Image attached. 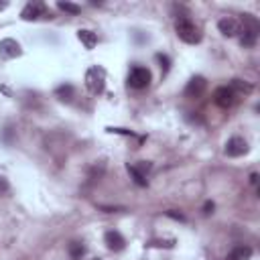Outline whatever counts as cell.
<instances>
[{"mask_svg": "<svg viewBox=\"0 0 260 260\" xmlns=\"http://www.w3.org/2000/svg\"><path fill=\"white\" fill-rule=\"evenodd\" d=\"M175 30H177V37L187 43V45H198L202 43V30L200 26L195 24L193 20H189L187 16H179L175 22Z\"/></svg>", "mask_w": 260, "mask_h": 260, "instance_id": "1", "label": "cell"}, {"mask_svg": "<svg viewBox=\"0 0 260 260\" xmlns=\"http://www.w3.org/2000/svg\"><path fill=\"white\" fill-rule=\"evenodd\" d=\"M242 30H240V45L242 47H254L258 32H260V22L252 14H242Z\"/></svg>", "mask_w": 260, "mask_h": 260, "instance_id": "2", "label": "cell"}, {"mask_svg": "<svg viewBox=\"0 0 260 260\" xmlns=\"http://www.w3.org/2000/svg\"><path fill=\"white\" fill-rule=\"evenodd\" d=\"M86 88L90 90L92 96L104 94V88H106V72H104V68L94 65V68L88 70V74H86Z\"/></svg>", "mask_w": 260, "mask_h": 260, "instance_id": "3", "label": "cell"}, {"mask_svg": "<svg viewBox=\"0 0 260 260\" xmlns=\"http://www.w3.org/2000/svg\"><path fill=\"white\" fill-rule=\"evenodd\" d=\"M150 84V72L146 68H140V65H134L128 74V86L132 90H144Z\"/></svg>", "mask_w": 260, "mask_h": 260, "instance_id": "4", "label": "cell"}, {"mask_svg": "<svg viewBox=\"0 0 260 260\" xmlns=\"http://www.w3.org/2000/svg\"><path fill=\"white\" fill-rule=\"evenodd\" d=\"M236 100H238V96L228 88V86H222V88H218L216 92H214V102L220 106V108H224V110H228V108H232L234 104H236Z\"/></svg>", "mask_w": 260, "mask_h": 260, "instance_id": "5", "label": "cell"}, {"mask_svg": "<svg viewBox=\"0 0 260 260\" xmlns=\"http://www.w3.org/2000/svg\"><path fill=\"white\" fill-rule=\"evenodd\" d=\"M206 88H208L206 78H204V76H195V78H191V80L187 82L185 96H187V98H191V100H198V98H202V96H204Z\"/></svg>", "mask_w": 260, "mask_h": 260, "instance_id": "6", "label": "cell"}, {"mask_svg": "<svg viewBox=\"0 0 260 260\" xmlns=\"http://www.w3.org/2000/svg\"><path fill=\"white\" fill-rule=\"evenodd\" d=\"M51 16V12L47 10V6L43 4V2H39V0H35V2H28L24 8H22V12H20V16L24 18V20H37V18H41V16Z\"/></svg>", "mask_w": 260, "mask_h": 260, "instance_id": "7", "label": "cell"}, {"mask_svg": "<svg viewBox=\"0 0 260 260\" xmlns=\"http://www.w3.org/2000/svg\"><path fill=\"white\" fill-rule=\"evenodd\" d=\"M218 28H220V32H222L224 37H236V35H240L242 24H240V20L234 18V16H224V18H220Z\"/></svg>", "mask_w": 260, "mask_h": 260, "instance_id": "8", "label": "cell"}, {"mask_svg": "<svg viewBox=\"0 0 260 260\" xmlns=\"http://www.w3.org/2000/svg\"><path fill=\"white\" fill-rule=\"evenodd\" d=\"M226 154L228 156H242V154H246L248 152V142H246V138H242V136H232L230 140L226 142Z\"/></svg>", "mask_w": 260, "mask_h": 260, "instance_id": "9", "label": "cell"}, {"mask_svg": "<svg viewBox=\"0 0 260 260\" xmlns=\"http://www.w3.org/2000/svg\"><path fill=\"white\" fill-rule=\"evenodd\" d=\"M22 51H20V45L14 41V39H2L0 41V57L4 59H14L18 57Z\"/></svg>", "mask_w": 260, "mask_h": 260, "instance_id": "10", "label": "cell"}, {"mask_svg": "<svg viewBox=\"0 0 260 260\" xmlns=\"http://www.w3.org/2000/svg\"><path fill=\"white\" fill-rule=\"evenodd\" d=\"M104 242H106V246H108L112 252H122V250L126 248V240H124V238H122V234H120V232H116V230L106 232Z\"/></svg>", "mask_w": 260, "mask_h": 260, "instance_id": "11", "label": "cell"}, {"mask_svg": "<svg viewBox=\"0 0 260 260\" xmlns=\"http://www.w3.org/2000/svg\"><path fill=\"white\" fill-rule=\"evenodd\" d=\"M78 39L84 43L86 49H94L98 45V35L94 30H90V28H80L78 30Z\"/></svg>", "mask_w": 260, "mask_h": 260, "instance_id": "12", "label": "cell"}, {"mask_svg": "<svg viewBox=\"0 0 260 260\" xmlns=\"http://www.w3.org/2000/svg\"><path fill=\"white\" fill-rule=\"evenodd\" d=\"M228 88H230L236 96H248V94H252V90H254V86L248 84V82H244V80H232Z\"/></svg>", "mask_w": 260, "mask_h": 260, "instance_id": "13", "label": "cell"}, {"mask_svg": "<svg viewBox=\"0 0 260 260\" xmlns=\"http://www.w3.org/2000/svg\"><path fill=\"white\" fill-rule=\"evenodd\" d=\"M250 256H252V248L240 244V246H236L230 254L226 256V260H250Z\"/></svg>", "mask_w": 260, "mask_h": 260, "instance_id": "14", "label": "cell"}, {"mask_svg": "<svg viewBox=\"0 0 260 260\" xmlns=\"http://www.w3.org/2000/svg\"><path fill=\"white\" fill-rule=\"evenodd\" d=\"M57 98L61 102H72L74 100V94H76V90H74V86H70V84H63V86H59L57 88Z\"/></svg>", "mask_w": 260, "mask_h": 260, "instance_id": "15", "label": "cell"}, {"mask_svg": "<svg viewBox=\"0 0 260 260\" xmlns=\"http://www.w3.org/2000/svg\"><path fill=\"white\" fill-rule=\"evenodd\" d=\"M68 252H70L72 260H82L86 254V246H84V242H72L68 246Z\"/></svg>", "mask_w": 260, "mask_h": 260, "instance_id": "16", "label": "cell"}, {"mask_svg": "<svg viewBox=\"0 0 260 260\" xmlns=\"http://www.w3.org/2000/svg\"><path fill=\"white\" fill-rule=\"evenodd\" d=\"M126 169H128V173H130V177H132V179H134V183H136L138 187H146V183H148V181H146V177H144V175H140V173H138V171H136V169H134L132 165H128Z\"/></svg>", "mask_w": 260, "mask_h": 260, "instance_id": "17", "label": "cell"}, {"mask_svg": "<svg viewBox=\"0 0 260 260\" xmlns=\"http://www.w3.org/2000/svg\"><path fill=\"white\" fill-rule=\"evenodd\" d=\"M156 61H158V65H160V72H162V76H167V74H169V70H171V59H169L165 53H158V55H156Z\"/></svg>", "mask_w": 260, "mask_h": 260, "instance_id": "18", "label": "cell"}, {"mask_svg": "<svg viewBox=\"0 0 260 260\" xmlns=\"http://www.w3.org/2000/svg\"><path fill=\"white\" fill-rule=\"evenodd\" d=\"M57 6H59L63 12H70V14H80V12H82V6L74 4V2H57Z\"/></svg>", "mask_w": 260, "mask_h": 260, "instance_id": "19", "label": "cell"}, {"mask_svg": "<svg viewBox=\"0 0 260 260\" xmlns=\"http://www.w3.org/2000/svg\"><path fill=\"white\" fill-rule=\"evenodd\" d=\"M132 167H134V169H136V171H138L140 175H144V177H146V173H148V171L152 169V165H150L148 160H138L136 165H132Z\"/></svg>", "mask_w": 260, "mask_h": 260, "instance_id": "20", "label": "cell"}, {"mask_svg": "<svg viewBox=\"0 0 260 260\" xmlns=\"http://www.w3.org/2000/svg\"><path fill=\"white\" fill-rule=\"evenodd\" d=\"M146 246H150V248H173V246H175V240H167V242L152 240V242H148Z\"/></svg>", "mask_w": 260, "mask_h": 260, "instance_id": "21", "label": "cell"}, {"mask_svg": "<svg viewBox=\"0 0 260 260\" xmlns=\"http://www.w3.org/2000/svg\"><path fill=\"white\" fill-rule=\"evenodd\" d=\"M167 216H169V218H173V220H179V222H185V216H183V214H177L175 210H169V212H167Z\"/></svg>", "mask_w": 260, "mask_h": 260, "instance_id": "22", "label": "cell"}, {"mask_svg": "<svg viewBox=\"0 0 260 260\" xmlns=\"http://www.w3.org/2000/svg\"><path fill=\"white\" fill-rule=\"evenodd\" d=\"M6 191H8V181L0 175V193H6Z\"/></svg>", "mask_w": 260, "mask_h": 260, "instance_id": "23", "label": "cell"}, {"mask_svg": "<svg viewBox=\"0 0 260 260\" xmlns=\"http://www.w3.org/2000/svg\"><path fill=\"white\" fill-rule=\"evenodd\" d=\"M214 210H216V206H214V202H208V204L204 206V214H206V216H210V214H212Z\"/></svg>", "mask_w": 260, "mask_h": 260, "instance_id": "24", "label": "cell"}, {"mask_svg": "<svg viewBox=\"0 0 260 260\" xmlns=\"http://www.w3.org/2000/svg\"><path fill=\"white\" fill-rule=\"evenodd\" d=\"M250 183H252V185H256V183H258V175H256V173H252V175H250Z\"/></svg>", "mask_w": 260, "mask_h": 260, "instance_id": "25", "label": "cell"}, {"mask_svg": "<svg viewBox=\"0 0 260 260\" xmlns=\"http://www.w3.org/2000/svg\"><path fill=\"white\" fill-rule=\"evenodd\" d=\"M6 6H8V4H6V2H2V4H0V10H4Z\"/></svg>", "mask_w": 260, "mask_h": 260, "instance_id": "26", "label": "cell"}, {"mask_svg": "<svg viewBox=\"0 0 260 260\" xmlns=\"http://www.w3.org/2000/svg\"><path fill=\"white\" fill-rule=\"evenodd\" d=\"M90 260H102V258H98V256H92V258H90Z\"/></svg>", "mask_w": 260, "mask_h": 260, "instance_id": "27", "label": "cell"}]
</instances>
